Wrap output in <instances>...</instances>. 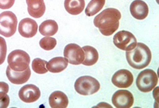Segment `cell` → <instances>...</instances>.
I'll list each match as a JSON object with an SVG mask.
<instances>
[{
    "instance_id": "obj_1",
    "label": "cell",
    "mask_w": 159,
    "mask_h": 108,
    "mask_svg": "<svg viewBox=\"0 0 159 108\" xmlns=\"http://www.w3.org/2000/svg\"><path fill=\"white\" fill-rule=\"evenodd\" d=\"M121 13L117 9L107 8L97 15L93 20V24L99 29L102 35L110 36L118 29Z\"/></svg>"
},
{
    "instance_id": "obj_2",
    "label": "cell",
    "mask_w": 159,
    "mask_h": 108,
    "mask_svg": "<svg viewBox=\"0 0 159 108\" xmlns=\"http://www.w3.org/2000/svg\"><path fill=\"white\" fill-rule=\"evenodd\" d=\"M151 52L148 46L138 43L132 50L127 51L126 58L128 64L133 69H142L147 67L151 61Z\"/></svg>"
},
{
    "instance_id": "obj_3",
    "label": "cell",
    "mask_w": 159,
    "mask_h": 108,
    "mask_svg": "<svg viewBox=\"0 0 159 108\" xmlns=\"http://www.w3.org/2000/svg\"><path fill=\"white\" fill-rule=\"evenodd\" d=\"M101 84L96 79L89 76H84L76 79L74 88L79 94L82 96H90L98 92Z\"/></svg>"
},
{
    "instance_id": "obj_4",
    "label": "cell",
    "mask_w": 159,
    "mask_h": 108,
    "mask_svg": "<svg viewBox=\"0 0 159 108\" xmlns=\"http://www.w3.org/2000/svg\"><path fill=\"white\" fill-rule=\"evenodd\" d=\"M158 81V76L154 71L145 69L139 74L136 80V85L140 91L148 92L157 86Z\"/></svg>"
},
{
    "instance_id": "obj_5",
    "label": "cell",
    "mask_w": 159,
    "mask_h": 108,
    "mask_svg": "<svg viewBox=\"0 0 159 108\" xmlns=\"http://www.w3.org/2000/svg\"><path fill=\"white\" fill-rule=\"evenodd\" d=\"M9 67L15 71H23L29 67L30 58L29 54L21 50L12 51L7 57Z\"/></svg>"
},
{
    "instance_id": "obj_6",
    "label": "cell",
    "mask_w": 159,
    "mask_h": 108,
    "mask_svg": "<svg viewBox=\"0 0 159 108\" xmlns=\"http://www.w3.org/2000/svg\"><path fill=\"white\" fill-rule=\"evenodd\" d=\"M18 20L16 16L11 11L0 14V35L6 38L11 37L16 31Z\"/></svg>"
},
{
    "instance_id": "obj_7",
    "label": "cell",
    "mask_w": 159,
    "mask_h": 108,
    "mask_svg": "<svg viewBox=\"0 0 159 108\" xmlns=\"http://www.w3.org/2000/svg\"><path fill=\"white\" fill-rule=\"evenodd\" d=\"M113 43L120 50L129 51L136 47L137 40L132 33L127 30H121L114 35Z\"/></svg>"
},
{
    "instance_id": "obj_8",
    "label": "cell",
    "mask_w": 159,
    "mask_h": 108,
    "mask_svg": "<svg viewBox=\"0 0 159 108\" xmlns=\"http://www.w3.org/2000/svg\"><path fill=\"white\" fill-rule=\"evenodd\" d=\"M64 56L67 59L69 63L74 65H79L84 60V50L80 46L70 43L66 46L64 50Z\"/></svg>"
},
{
    "instance_id": "obj_9",
    "label": "cell",
    "mask_w": 159,
    "mask_h": 108,
    "mask_svg": "<svg viewBox=\"0 0 159 108\" xmlns=\"http://www.w3.org/2000/svg\"><path fill=\"white\" fill-rule=\"evenodd\" d=\"M112 102L117 108H129L134 104V96L127 90H119L112 96Z\"/></svg>"
},
{
    "instance_id": "obj_10",
    "label": "cell",
    "mask_w": 159,
    "mask_h": 108,
    "mask_svg": "<svg viewBox=\"0 0 159 108\" xmlns=\"http://www.w3.org/2000/svg\"><path fill=\"white\" fill-rule=\"evenodd\" d=\"M134 76L129 70L120 69L115 72L112 77V83L117 88H129L133 83Z\"/></svg>"
},
{
    "instance_id": "obj_11",
    "label": "cell",
    "mask_w": 159,
    "mask_h": 108,
    "mask_svg": "<svg viewBox=\"0 0 159 108\" xmlns=\"http://www.w3.org/2000/svg\"><path fill=\"white\" fill-rule=\"evenodd\" d=\"M20 99L25 103H32L36 102L40 97V89L33 84L24 86L19 92Z\"/></svg>"
},
{
    "instance_id": "obj_12",
    "label": "cell",
    "mask_w": 159,
    "mask_h": 108,
    "mask_svg": "<svg viewBox=\"0 0 159 108\" xmlns=\"http://www.w3.org/2000/svg\"><path fill=\"white\" fill-rule=\"evenodd\" d=\"M20 35L26 38L34 37L38 32V24L35 20L30 18L21 20L19 24Z\"/></svg>"
},
{
    "instance_id": "obj_13",
    "label": "cell",
    "mask_w": 159,
    "mask_h": 108,
    "mask_svg": "<svg viewBox=\"0 0 159 108\" xmlns=\"http://www.w3.org/2000/svg\"><path fill=\"white\" fill-rule=\"evenodd\" d=\"M31 71L29 67L25 71H15L9 67V66L7 68V76L9 81L11 83L20 85L24 84L29 80Z\"/></svg>"
},
{
    "instance_id": "obj_14",
    "label": "cell",
    "mask_w": 159,
    "mask_h": 108,
    "mask_svg": "<svg viewBox=\"0 0 159 108\" xmlns=\"http://www.w3.org/2000/svg\"><path fill=\"white\" fill-rule=\"evenodd\" d=\"M129 11L132 16L136 19L143 20L148 14V7L142 0H134L129 7Z\"/></svg>"
},
{
    "instance_id": "obj_15",
    "label": "cell",
    "mask_w": 159,
    "mask_h": 108,
    "mask_svg": "<svg viewBox=\"0 0 159 108\" xmlns=\"http://www.w3.org/2000/svg\"><path fill=\"white\" fill-rule=\"evenodd\" d=\"M28 12L35 19H39L44 15L46 9L44 0H26Z\"/></svg>"
},
{
    "instance_id": "obj_16",
    "label": "cell",
    "mask_w": 159,
    "mask_h": 108,
    "mask_svg": "<svg viewBox=\"0 0 159 108\" xmlns=\"http://www.w3.org/2000/svg\"><path fill=\"white\" fill-rule=\"evenodd\" d=\"M50 106L52 108H66L68 106V97L63 92H53L49 97Z\"/></svg>"
},
{
    "instance_id": "obj_17",
    "label": "cell",
    "mask_w": 159,
    "mask_h": 108,
    "mask_svg": "<svg viewBox=\"0 0 159 108\" xmlns=\"http://www.w3.org/2000/svg\"><path fill=\"white\" fill-rule=\"evenodd\" d=\"M69 64V61L65 57H61V56H57L51 59L48 61L47 69L48 70L52 72V73H60L67 67Z\"/></svg>"
},
{
    "instance_id": "obj_18",
    "label": "cell",
    "mask_w": 159,
    "mask_h": 108,
    "mask_svg": "<svg viewBox=\"0 0 159 108\" xmlns=\"http://www.w3.org/2000/svg\"><path fill=\"white\" fill-rule=\"evenodd\" d=\"M82 50L84 52V60L82 64L85 66H93L98 60V52L92 46H84Z\"/></svg>"
},
{
    "instance_id": "obj_19",
    "label": "cell",
    "mask_w": 159,
    "mask_h": 108,
    "mask_svg": "<svg viewBox=\"0 0 159 108\" xmlns=\"http://www.w3.org/2000/svg\"><path fill=\"white\" fill-rule=\"evenodd\" d=\"M65 8L71 15L80 14L85 8V0H65Z\"/></svg>"
},
{
    "instance_id": "obj_20",
    "label": "cell",
    "mask_w": 159,
    "mask_h": 108,
    "mask_svg": "<svg viewBox=\"0 0 159 108\" xmlns=\"http://www.w3.org/2000/svg\"><path fill=\"white\" fill-rule=\"evenodd\" d=\"M40 33L45 37H50L55 35L58 31V25L54 20H46L40 25Z\"/></svg>"
},
{
    "instance_id": "obj_21",
    "label": "cell",
    "mask_w": 159,
    "mask_h": 108,
    "mask_svg": "<svg viewBox=\"0 0 159 108\" xmlns=\"http://www.w3.org/2000/svg\"><path fill=\"white\" fill-rule=\"evenodd\" d=\"M106 0H91L87 5L85 13L87 16H93L103 8Z\"/></svg>"
},
{
    "instance_id": "obj_22",
    "label": "cell",
    "mask_w": 159,
    "mask_h": 108,
    "mask_svg": "<svg viewBox=\"0 0 159 108\" xmlns=\"http://www.w3.org/2000/svg\"><path fill=\"white\" fill-rule=\"evenodd\" d=\"M47 62V61L43 60L42 59H34L32 62V69L33 71L38 74H46L48 71L47 67H46Z\"/></svg>"
},
{
    "instance_id": "obj_23",
    "label": "cell",
    "mask_w": 159,
    "mask_h": 108,
    "mask_svg": "<svg viewBox=\"0 0 159 108\" xmlns=\"http://www.w3.org/2000/svg\"><path fill=\"white\" fill-rule=\"evenodd\" d=\"M40 47L46 51H50L53 50L57 45V40L54 38L45 37L40 40Z\"/></svg>"
},
{
    "instance_id": "obj_24",
    "label": "cell",
    "mask_w": 159,
    "mask_h": 108,
    "mask_svg": "<svg viewBox=\"0 0 159 108\" xmlns=\"http://www.w3.org/2000/svg\"><path fill=\"white\" fill-rule=\"evenodd\" d=\"M7 43L3 38L0 37V65L3 64L7 56Z\"/></svg>"
},
{
    "instance_id": "obj_25",
    "label": "cell",
    "mask_w": 159,
    "mask_h": 108,
    "mask_svg": "<svg viewBox=\"0 0 159 108\" xmlns=\"http://www.w3.org/2000/svg\"><path fill=\"white\" fill-rule=\"evenodd\" d=\"M9 85L5 82H0V99H2L3 97L7 95V92H9Z\"/></svg>"
},
{
    "instance_id": "obj_26",
    "label": "cell",
    "mask_w": 159,
    "mask_h": 108,
    "mask_svg": "<svg viewBox=\"0 0 159 108\" xmlns=\"http://www.w3.org/2000/svg\"><path fill=\"white\" fill-rule=\"evenodd\" d=\"M15 0H0V9H9L14 4Z\"/></svg>"
},
{
    "instance_id": "obj_27",
    "label": "cell",
    "mask_w": 159,
    "mask_h": 108,
    "mask_svg": "<svg viewBox=\"0 0 159 108\" xmlns=\"http://www.w3.org/2000/svg\"><path fill=\"white\" fill-rule=\"evenodd\" d=\"M10 102V98L8 95L3 97L2 99H0V108H6L9 106Z\"/></svg>"
}]
</instances>
